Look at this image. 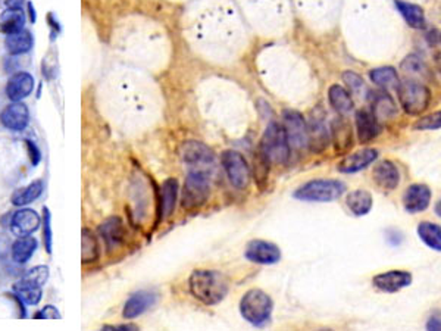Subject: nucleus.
Returning a JSON list of instances; mask_svg holds the SVG:
<instances>
[{
	"mask_svg": "<svg viewBox=\"0 0 441 331\" xmlns=\"http://www.w3.org/2000/svg\"><path fill=\"white\" fill-rule=\"evenodd\" d=\"M440 43H441V34H440Z\"/></svg>",
	"mask_w": 441,
	"mask_h": 331,
	"instance_id": "3c124183",
	"label": "nucleus"
},
{
	"mask_svg": "<svg viewBox=\"0 0 441 331\" xmlns=\"http://www.w3.org/2000/svg\"><path fill=\"white\" fill-rule=\"evenodd\" d=\"M34 46V37L28 30H21L18 33L8 34L5 39V47L9 55L20 56L28 53Z\"/></svg>",
	"mask_w": 441,
	"mask_h": 331,
	"instance_id": "a878e982",
	"label": "nucleus"
},
{
	"mask_svg": "<svg viewBox=\"0 0 441 331\" xmlns=\"http://www.w3.org/2000/svg\"><path fill=\"white\" fill-rule=\"evenodd\" d=\"M25 146L28 149V153H29V160H31V164H33V167H37L41 161V152L40 149L37 148L36 143H33L31 140H25Z\"/></svg>",
	"mask_w": 441,
	"mask_h": 331,
	"instance_id": "37998d69",
	"label": "nucleus"
},
{
	"mask_svg": "<svg viewBox=\"0 0 441 331\" xmlns=\"http://www.w3.org/2000/svg\"><path fill=\"white\" fill-rule=\"evenodd\" d=\"M100 257V247L98 238L90 228H83L81 231V261L83 264L96 262Z\"/></svg>",
	"mask_w": 441,
	"mask_h": 331,
	"instance_id": "2f4dec72",
	"label": "nucleus"
},
{
	"mask_svg": "<svg viewBox=\"0 0 441 331\" xmlns=\"http://www.w3.org/2000/svg\"><path fill=\"white\" fill-rule=\"evenodd\" d=\"M47 21H49L51 28H52V40H55V36L60 31V25L58 22V20L53 17V13H49V17H47Z\"/></svg>",
	"mask_w": 441,
	"mask_h": 331,
	"instance_id": "49530a36",
	"label": "nucleus"
},
{
	"mask_svg": "<svg viewBox=\"0 0 441 331\" xmlns=\"http://www.w3.org/2000/svg\"><path fill=\"white\" fill-rule=\"evenodd\" d=\"M343 82L345 83V86L349 87L350 93L353 94H364V93H369L367 89V84L364 82L359 74H356L355 71H344L343 72Z\"/></svg>",
	"mask_w": 441,
	"mask_h": 331,
	"instance_id": "4c0bfd02",
	"label": "nucleus"
},
{
	"mask_svg": "<svg viewBox=\"0 0 441 331\" xmlns=\"http://www.w3.org/2000/svg\"><path fill=\"white\" fill-rule=\"evenodd\" d=\"M328 102L340 115L350 114L355 108L352 93L338 84H333L328 89Z\"/></svg>",
	"mask_w": 441,
	"mask_h": 331,
	"instance_id": "393cba45",
	"label": "nucleus"
},
{
	"mask_svg": "<svg viewBox=\"0 0 441 331\" xmlns=\"http://www.w3.org/2000/svg\"><path fill=\"white\" fill-rule=\"evenodd\" d=\"M157 302V294L153 292H137L129 297L122 309V317L125 320H134L140 315L147 312Z\"/></svg>",
	"mask_w": 441,
	"mask_h": 331,
	"instance_id": "6ab92c4d",
	"label": "nucleus"
},
{
	"mask_svg": "<svg viewBox=\"0 0 441 331\" xmlns=\"http://www.w3.org/2000/svg\"><path fill=\"white\" fill-rule=\"evenodd\" d=\"M282 127L293 149L302 150L308 146V124L297 110L287 109L282 112Z\"/></svg>",
	"mask_w": 441,
	"mask_h": 331,
	"instance_id": "6e6552de",
	"label": "nucleus"
},
{
	"mask_svg": "<svg viewBox=\"0 0 441 331\" xmlns=\"http://www.w3.org/2000/svg\"><path fill=\"white\" fill-rule=\"evenodd\" d=\"M37 250V240L31 235L18 238V240L12 245V259L17 264H25Z\"/></svg>",
	"mask_w": 441,
	"mask_h": 331,
	"instance_id": "473e14b6",
	"label": "nucleus"
},
{
	"mask_svg": "<svg viewBox=\"0 0 441 331\" xmlns=\"http://www.w3.org/2000/svg\"><path fill=\"white\" fill-rule=\"evenodd\" d=\"M183 160L190 168L208 169L215 162V153L202 141L188 140L183 146Z\"/></svg>",
	"mask_w": 441,
	"mask_h": 331,
	"instance_id": "9d476101",
	"label": "nucleus"
},
{
	"mask_svg": "<svg viewBox=\"0 0 441 331\" xmlns=\"http://www.w3.org/2000/svg\"><path fill=\"white\" fill-rule=\"evenodd\" d=\"M412 274L404 270H390L372 278V285L384 293H397L412 285Z\"/></svg>",
	"mask_w": 441,
	"mask_h": 331,
	"instance_id": "9b49d317",
	"label": "nucleus"
},
{
	"mask_svg": "<svg viewBox=\"0 0 441 331\" xmlns=\"http://www.w3.org/2000/svg\"><path fill=\"white\" fill-rule=\"evenodd\" d=\"M395 5L409 27L415 30H423L427 27L425 12L419 5L404 2V0H395Z\"/></svg>",
	"mask_w": 441,
	"mask_h": 331,
	"instance_id": "bb28decb",
	"label": "nucleus"
},
{
	"mask_svg": "<svg viewBox=\"0 0 441 331\" xmlns=\"http://www.w3.org/2000/svg\"><path fill=\"white\" fill-rule=\"evenodd\" d=\"M372 180L381 190L393 192L400 184V171L395 162L386 160L374 167Z\"/></svg>",
	"mask_w": 441,
	"mask_h": 331,
	"instance_id": "f3484780",
	"label": "nucleus"
},
{
	"mask_svg": "<svg viewBox=\"0 0 441 331\" xmlns=\"http://www.w3.org/2000/svg\"><path fill=\"white\" fill-rule=\"evenodd\" d=\"M378 156H380V152L376 149L372 148L362 149L343 157L337 165V169L343 172V174H356V172L365 169L371 164H374L378 160Z\"/></svg>",
	"mask_w": 441,
	"mask_h": 331,
	"instance_id": "4468645a",
	"label": "nucleus"
},
{
	"mask_svg": "<svg viewBox=\"0 0 441 331\" xmlns=\"http://www.w3.org/2000/svg\"><path fill=\"white\" fill-rule=\"evenodd\" d=\"M369 98H371V110L378 118V121L390 119L397 114L396 102L393 100V98L390 96L387 90L369 93Z\"/></svg>",
	"mask_w": 441,
	"mask_h": 331,
	"instance_id": "b1692460",
	"label": "nucleus"
},
{
	"mask_svg": "<svg viewBox=\"0 0 441 331\" xmlns=\"http://www.w3.org/2000/svg\"><path fill=\"white\" fill-rule=\"evenodd\" d=\"M427 330L430 331H441V311L434 312L427 321Z\"/></svg>",
	"mask_w": 441,
	"mask_h": 331,
	"instance_id": "c03bdc74",
	"label": "nucleus"
},
{
	"mask_svg": "<svg viewBox=\"0 0 441 331\" xmlns=\"http://www.w3.org/2000/svg\"><path fill=\"white\" fill-rule=\"evenodd\" d=\"M25 25V13L21 9H5L0 15V31L4 34H12L18 33V31L24 30Z\"/></svg>",
	"mask_w": 441,
	"mask_h": 331,
	"instance_id": "c85d7f7f",
	"label": "nucleus"
},
{
	"mask_svg": "<svg viewBox=\"0 0 441 331\" xmlns=\"http://www.w3.org/2000/svg\"><path fill=\"white\" fill-rule=\"evenodd\" d=\"M43 190H44V186H43L41 180L33 181L27 187L21 188V190H17L13 193L12 205H15V207H25V205L39 199L41 196Z\"/></svg>",
	"mask_w": 441,
	"mask_h": 331,
	"instance_id": "f704fd0d",
	"label": "nucleus"
},
{
	"mask_svg": "<svg viewBox=\"0 0 441 331\" xmlns=\"http://www.w3.org/2000/svg\"><path fill=\"white\" fill-rule=\"evenodd\" d=\"M28 13H29V21L34 24L37 21V15H36V8L31 2H28Z\"/></svg>",
	"mask_w": 441,
	"mask_h": 331,
	"instance_id": "09e8293b",
	"label": "nucleus"
},
{
	"mask_svg": "<svg viewBox=\"0 0 441 331\" xmlns=\"http://www.w3.org/2000/svg\"><path fill=\"white\" fill-rule=\"evenodd\" d=\"M259 149L265 153L272 165H286L290 160L291 146L282 124L275 121L268 124V127L261 138Z\"/></svg>",
	"mask_w": 441,
	"mask_h": 331,
	"instance_id": "20e7f679",
	"label": "nucleus"
},
{
	"mask_svg": "<svg viewBox=\"0 0 441 331\" xmlns=\"http://www.w3.org/2000/svg\"><path fill=\"white\" fill-rule=\"evenodd\" d=\"M329 136H331V141H333L334 150L337 155L349 153L350 149L353 148L352 124L344 118V115L336 118L333 122H331Z\"/></svg>",
	"mask_w": 441,
	"mask_h": 331,
	"instance_id": "ddd939ff",
	"label": "nucleus"
},
{
	"mask_svg": "<svg viewBox=\"0 0 441 331\" xmlns=\"http://www.w3.org/2000/svg\"><path fill=\"white\" fill-rule=\"evenodd\" d=\"M440 129H441V110H437V112H433L431 115L419 118L414 124V130L416 131H434Z\"/></svg>",
	"mask_w": 441,
	"mask_h": 331,
	"instance_id": "58836bf2",
	"label": "nucleus"
},
{
	"mask_svg": "<svg viewBox=\"0 0 441 331\" xmlns=\"http://www.w3.org/2000/svg\"><path fill=\"white\" fill-rule=\"evenodd\" d=\"M416 233L419 239L430 249L441 252V226L430 223V221H422L416 228Z\"/></svg>",
	"mask_w": 441,
	"mask_h": 331,
	"instance_id": "7c9ffc66",
	"label": "nucleus"
},
{
	"mask_svg": "<svg viewBox=\"0 0 441 331\" xmlns=\"http://www.w3.org/2000/svg\"><path fill=\"white\" fill-rule=\"evenodd\" d=\"M356 131L359 143L368 145L381 134L383 127L371 109H360L356 112Z\"/></svg>",
	"mask_w": 441,
	"mask_h": 331,
	"instance_id": "2eb2a0df",
	"label": "nucleus"
},
{
	"mask_svg": "<svg viewBox=\"0 0 441 331\" xmlns=\"http://www.w3.org/2000/svg\"><path fill=\"white\" fill-rule=\"evenodd\" d=\"M34 318H37V320H40V318L59 320V318H60V313H59V311H58L53 305H47V306H44L41 311H39V312L34 315Z\"/></svg>",
	"mask_w": 441,
	"mask_h": 331,
	"instance_id": "79ce46f5",
	"label": "nucleus"
},
{
	"mask_svg": "<svg viewBox=\"0 0 441 331\" xmlns=\"http://www.w3.org/2000/svg\"><path fill=\"white\" fill-rule=\"evenodd\" d=\"M105 330H118V331H122V330H138V327L133 325V324H124V325H106Z\"/></svg>",
	"mask_w": 441,
	"mask_h": 331,
	"instance_id": "de8ad7c7",
	"label": "nucleus"
},
{
	"mask_svg": "<svg viewBox=\"0 0 441 331\" xmlns=\"http://www.w3.org/2000/svg\"><path fill=\"white\" fill-rule=\"evenodd\" d=\"M396 90L400 106L407 115L419 117L428 109L431 102V90L423 83L415 80V78H407V80L400 82Z\"/></svg>",
	"mask_w": 441,
	"mask_h": 331,
	"instance_id": "39448f33",
	"label": "nucleus"
},
{
	"mask_svg": "<svg viewBox=\"0 0 441 331\" xmlns=\"http://www.w3.org/2000/svg\"><path fill=\"white\" fill-rule=\"evenodd\" d=\"M244 258L251 264L274 265L281 261V250L272 242L255 239L247 243Z\"/></svg>",
	"mask_w": 441,
	"mask_h": 331,
	"instance_id": "1a4fd4ad",
	"label": "nucleus"
},
{
	"mask_svg": "<svg viewBox=\"0 0 441 331\" xmlns=\"http://www.w3.org/2000/svg\"><path fill=\"white\" fill-rule=\"evenodd\" d=\"M51 212L47 208H43V242L47 254H52V223H51Z\"/></svg>",
	"mask_w": 441,
	"mask_h": 331,
	"instance_id": "a19ab883",
	"label": "nucleus"
},
{
	"mask_svg": "<svg viewBox=\"0 0 441 331\" xmlns=\"http://www.w3.org/2000/svg\"><path fill=\"white\" fill-rule=\"evenodd\" d=\"M0 122L12 131H24L29 122V110L25 103L12 102L0 112Z\"/></svg>",
	"mask_w": 441,
	"mask_h": 331,
	"instance_id": "dca6fc26",
	"label": "nucleus"
},
{
	"mask_svg": "<svg viewBox=\"0 0 441 331\" xmlns=\"http://www.w3.org/2000/svg\"><path fill=\"white\" fill-rule=\"evenodd\" d=\"M431 188L427 184H412L403 195V208L409 214L427 211L431 203Z\"/></svg>",
	"mask_w": 441,
	"mask_h": 331,
	"instance_id": "f8f14e48",
	"label": "nucleus"
},
{
	"mask_svg": "<svg viewBox=\"0 0 441 331\" xmlns=\"http://www.w3.org/2000/svg\"><path fill=\"white\" fill-rule=\"evenodd\" d=\"M25 0H0V5L5 9H21Z\"/></svg>",
	"mask_w": 441,
	"mask_h": 331,
	"instance_id": "a18cd8bd",
	"label": "nucleus"
},
{
	"mask_svg": "<svg viewBox=\"0 0 441 331\" xmlns=\"http://www.w3.org/2000/svg\"><path fill=\"white\" fill-rule=\"evenodd\" d=\"M274 302L271 296L261 289H250L240 299L242 317L251 325L263 327L271 321Z\"/></svg>",
	"mask_w": 441,
	"mask_h": 331,
	"instance_id": "7ed1b4c3",
	"label": "nucleus"
},
{
	"mask_svg": "<svg viewBox=\"0 0 441 331\" xmlns=\"http://www.w3.org/2000/svg\"><path fill=\"white\" fill-rule=\"evenodd\" d=\"M345 184L338 180H310L293 193V197L302 202H334L345 193Z\"/></svg>",
	"mask_w": 441,
	"mask_h": 331,
	"instance_id": "423d86ee",
	"label": "nucleus"
},
{
	"mask_svg": "<svg viewBox=\"0 0 441 331\" xmlns=\"http://www.w3.org/2000/svg\"><path fill=\"white\" fill-rule=\"evenodd\" d=\"M178 200V181L176 179H166L161 187L159 208H157V218L159 221L168 219L176 211Z\"/></svg>",
	"mask_w": 441,
	"mask_h": 331,
	"instance_id": "4be33fe9",
	"label": "nucleus"
},
{
	"mask_svg": "<svg viewBox=\"0 0 441 331\" xmlns=\"http://www.w3.org/2000/svg\"><path fill=\"white\" fill-rule=\"evenodd\" d=\"M211 195V176L208 169L190 168L181 192V208L187 212L199 211Z\"/></svg>",
	"mask_w": 441,
	"mask_h": 331,
	"instance_id": "f03ea898",
	"label": "nucleus"
},
{
	"mask_svg": "<svg viewBox=\"0 0 441 331\" xmlns=\"http://www.w3.org/2000/svg\"><path fill=\"white\" fill-rule=\"evenodd\" d=\"M220 165H223L231 186L237 190H246L251 177L246 157L237 150L228 149L220 153Z\"/></svg>",
	"mask_w": 441,
	"mask_h": 331,
	"instance_id": "0eeeda50",
	"label": "nucleus"
},
{
	"mask_svg": "<svg viewBox=\"0 0 441 331\" xmlns=\"http://www.w3.org/2000/svg\"><path fill=\"white\" fill-rule=\"evenodd\" d=\"M34 90V77L27 71L13 74L6 84V96L12 102H20L28 98Z\"/></svg>",
	"mask_w": 441,
	"mask_h": 331,
	"instance_id": "aec40b11",
	"label": "nucleus"
},
{
	"mask_svg": "<svg viewBox=\"0 0 441 331\" xmlns=\"http://www.w3.org/2000/svg\"><path fill=\"white\" fill-rule=\"evenodd\" d=\"M400 70L406 74L411 75L412 78H425L428 77L430 70L427 64L418 56V55H407L400 64Z\"/></svg>",
	"mask_w": 441,
	"mask_h": 331,
	"instance_id": "e433bc0d",
	"label": "nucleus"
},
{
	"mask_svg": "<svg viewBox=\"0 0 441 331\" xmlns=\"http://www.w3.org/2000/svg\"><path fill=\"white\" fill-rule=\"evenodd\" d=\"M40 227V216L34 209H20L12 215L11 230L18 238L31 235Z\"/></svg>",
	"mask_w": 441,
	"mask_h": 331,
	"instance_id": "412c9836",
	"label": "nucleus"
},
{
	"mask_svg": "<svg viewBox=\"0 0 441 331\" xmlns=\"http://www.w3.org/2000/svg\"><path fill=\"white\" fill-rule=\"evenodd\" d=\"M271 162L265 153L258 148L254 156V179L256 186L259 187V190H265L268 179H270V171H271Z\"/></svg>",
	"mask_w": 441,
	"mask_h": 331,
	"instance_id": "72a5a7b5",
	"label": "nucleus"
},
{
	"mask_svg": "<svg viewBox=\"0 0 441 331\" xmlns=\"http://www.w3.org/2000/svg\"><path fill=\"white\" fill-rule=\"evenodd\" d=\"M345 205L355 216H365L371 212L374 199L372 195L367 190H353L345 197Z\"/></svg>",
	"mask_w": 441,
	"mask_h": 331,
	"instance_id": "cd10ccee",
	"label": "nucleus"
},
{
	"mask_svg": "<svg viewBox=\"0 0 441 331\" xmlns=\"http://www.w3.org/2000/svg\"><path fill=\"white\" fill-rule=\"evenodd\" d=\"M434 211H435V214H437V216H440L441 218V199L435 203V207H434Z\"/></svg>",
	"mask_w": 441,
	"mask_h": 331,
	"instance_id": "8fccbe9b",
	"label": "nucleus"
},
{
	"mask_svg": "<svg viewBox=\"0 0 441 331\" xmlns=\"http://www.w3.org/2000/svg\"><path fill=\"white\" fill-rule=\"evenodd\" d=\"M369 78L374 84L381 87L383 90H391V89L396 90L397 86L400 84L399 74L396 68H393V67L374 68L369 71Z\"/></svg>",
	"mask_w": 441,
	"mask_h": 331,
	"instance_id": "c756f323",
	"label": "nucleus"
},
{
	"mask_svg": "<svg viewBox=\"0 0 441 331\" xmlns=\"http://www.w3.org/2000/svg\"><path fill=\"white\" fill-rule=\"evenodd\" d=\"M188 290L203 305L213 306L224 301L230 285L227 277L216 270H195L188 278Z\"/></svg>",
	"mask_w": 441,
	"mask_h": 331,
	"instance_id": "f257e3e1",
	"label": "nucleus"
},
{
	"mask_svg": "<svg viewBox=\"0 0 441 331\" xmlns=\"http://www.w3.org/2000/svg\"><path fill=\"white\" fill-rule=\"evenodd\" d=\"M49 278V266L37 265L24 274L20 283L13 287H43Z\"/></svg>",
	"mask_w": 441,
	"mask_h": 331,
	"instance_id": "c9c22d12",
	"label": "nucleus"
},
{
	"mask_svg": "<svg viewBox=\"0 0 441 331\" xmlns=\"http://www.w3.org/2000/svg\"><path fill=\"white\" fill-rule=\"evenodd\" d=\"M13 292L17 293L21 301L27 305H37L41 301V287H13Z\"/></svg>",
	"mask_w": 441,
	"mask_h": 331,
	"instance_id": "ea45409f",
	"label": "nucleus"
},
{
	"mask_svg": "<svg viewBox=\"0 0 441 331\" xmlns=\"http://www.w3.org/2000/svg\"><path fill=\"white\" fill-rule=\"evenodd\" d=\"M99 234L103 239L107 250H114L119 247L125 238L122 219L119 216H109L99 226Z\"/></svg>",
	"mask_w": 441,
	"mask_h": 331,
	"instance_id": "5701e85b",
	"label": "nucleus"
},
{
	"mask_svg": "<svg viewBox=\"0 0 441 331\" xmlns=\"http://www.w3.org/2000/svg\"><path fill=\"white\" fill-rule=\"evenodd\" d=\"M331 141L329 130L324 122L322 117L315 115L308 124V148L313 153H322L327 150Z\"/></svg>",
	"mask_w": 441,
	"mask_h": 331,
	"instance_id": "a211bd4d",
	"label": "nucleus"
}]
</instances>
